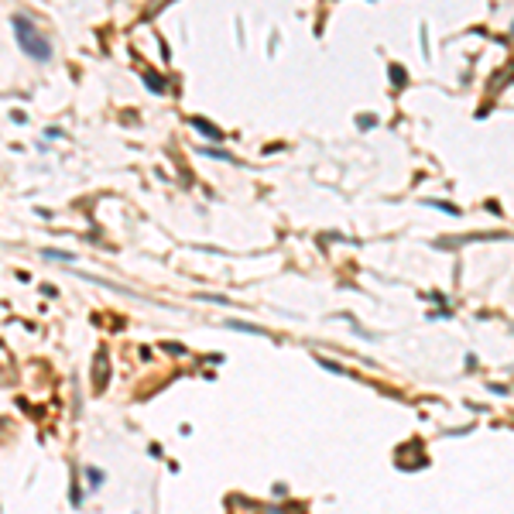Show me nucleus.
Instances as JSON below:
<instances>
[{
    "instance_id": "f03ea898",
    "label": "nucleus",
    "mask_w": 514,
    "mask_h": 514,
    "mask_svg": "<svg viewBox=\"0 0 514 514\" xmlns=\"http://www.w3.org/2000/svg\"><path fill=\"white\" fill-rule=\"evenodd\" d=\"M100 480H103V473H100V470H90V487H100Z\"/></svg>"
},
{
    "instance_id": "7ed1b4c3",
    "label": "nucleus",
    "mask_w": 514,
    "mask_h": 514,
    "mask_svg": "<svg viewBox=\"0 0 514 514\" xmlns=\"http://www.w3.org/2000/svg\"><path fill=\"white\" fill-rule=\"evenodd\" d=\"M196 127H199V130H203V134H209V137H216V130H212L209 123H203V120H196Z\"/></svg>"
},
{
    "instance_id": "f257e3e1",
    "label": "nucleus",
    "mask_w": 514,
    "mask_h": 514,
    "mask_svg": "<svg viewBox=\"0 0 514 514\" xmlns=\"http://www.w3.org/2000/svg\"><path fill=\"white\" fill-rule=\"evenodd\" d=\"M14 34L21 38V48L28 52L31 59H48V45H45V38H38L34 28H31L24 17H14Z\"/></svg>"
}]
</instances>
